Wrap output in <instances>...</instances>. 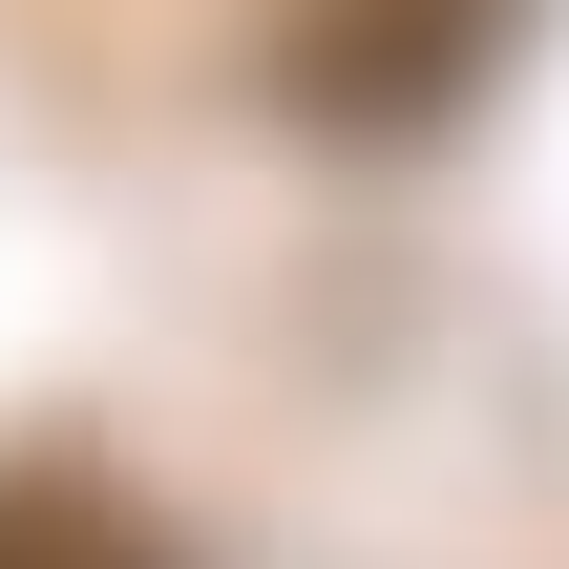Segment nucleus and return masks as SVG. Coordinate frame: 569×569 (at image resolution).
<instances>
[{"mask_svg": "<svg viewBox=\"0 0 569 569\" xmlns=\"http://www.w3.org/2000/svg\"><path fill=\"white\" fill-rule=\"evenodd\" d=\"M0 569H169V549H148L127 507H63V486H21V507H0Z\"/></svg>", "mask_w": 569, "mask_h": 569, "instance_id": "nucleus-1", "label": "nucleus"}]
</instances>
